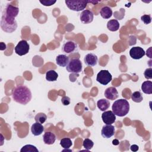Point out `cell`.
<instances>
[{
  "mask_svg": "<svg viewBox=\"0 0 152 152\" xmlns=\"http://www.w3.org/2000/svg\"><path fill=\"white\" fill-rule=\"evenodd\" d=\"M100 2V1H87V2H88V3H92V4H93L94 5H95V4H97V3Z\"/></svg>",
  "mask_w": 152,
  "mask_h": 152,
  "instance_id": "836d02e7",
  "label": "cell"
},
{
  "mask_svg": "<svg viewBox=\"0 0 152 152\" xmlns=\"http://www.w3.org/2000/svg\"><path fill=\"white\" fill-rule=\"evenodd\" d=\"M47 119V116L44 113H38L34 117V120L36 122L40 124H43Z\"/></svg>",
  "mask_w": 152,
  "mask_h": 152,
  "instance_id": "484cf974",
  "label": "cell"
},
{
  "mask_svg": "<svg viewBox=\"0 0 152 152\" xmlns=\"http://www.w3.org/2000/svg\"><path fill=\"white\" fill-rule=\"evenodd\" d=\"M40 3L42 4L43 5L46 7H49L52 5H53L55 3H56V1H52V0H43V1H39Z\"/></svg>",
  "mask_w": 152,
  "mask_h": 152,
  "instance_id": "f546056e",
  "label": "cell"
},
{
  "mask_svg": "<svg viewBox=\"0 0 152 152\" xmlns=\"http://www.w3.org/2000/svg\"><path fill=\"white\" fill-rule=\"evenodd\" d=\"M112 80V76L108 70H100L96 77V81L102 85H107Z\"/></svg>",
  "mask_w": 152,
  "mask_h": 152,
  "instance_id": "8992f818",
  "label": "cell"
},
{
  "mask_svg": "<svg viewBox=\"0 0 152 152\" xmlns=\"http://www.w3.org/2000/svg\"><path fill=\"white\" fill-rule=\"evenodd\" d=\"M104 94L107 99L110 100H116L119 96L118 91L114 87H110L107 88L104 91Z\"/></svg>",
  "mask_w": 152,
  "mask_h": 152,
  "instance_id": "4fadbf2b",
  "label": "cell"
},
{
  "mask_svg": "<svg viewBox=\"0 0 152 152\" xmlns=\"http://www.w3.org/2000/svg\"><path fill=\"white\" fill-rule=\"evenodd\" d=\"M65 2L69 10L77 12L84 10L88 4L87 1L85 0L65 1Z\"/></svg>",
  "mask_w": 152,
  "mask_h": 152,
  "instance_id": "277c9868",
  "label": "cell"
},
{
  "mask_svg": "<svg viewBox=\"0 0 152 152\" xmlns=\"http://www.w3.org/2000/svg\"><path fill=\"white\" fill-rule=\"evenodd\" d=\"M141 90L145 94H152V82L151 81H145L141 85Z\"/></svg>",
  "mask_w": 152,
  "mask_h": 152,
  "instance_id": "44dd1931",
  "label": "cell"
},
{
  "mask_svg": "<svg viewBox=\"0 0 152 152\" xmlns=\"http://www.w3.org/2000/svg\"><path fill=\"white\" fill-rule=\"evenodd\" d=\"M131 99L132 101L136 103H140L143 100V97L140 91H137L134 92L131 95Z\"/></svg>",
  "mask_w": 152,
  "mask_h": 152,
  "instance_id": "cb8c5ba5",
  "label": "cell"
},
{
  "mask_svg": "<svg viewBox=\"0 0 152 152\" xmlns=\"http://www.w3.org/2000/svg\"><path fill=\"white\" fill-rule=\"evenodd\" d=\"M84 62L87 66H94L97 65L98 62V58L97 55L94 53H88L84 58Z\"/></svg>",
  "mask_w": 152,
  "mask_h": 152,
  "instance_id": "5bb4252c",
  "label": "cell"
},
{
  "mask_svg": "<svg viewBox=\"0 0 152 152\" xmlns=\"http://www.w3.org/2000/svg\"><path fill=\"white\" fill-rule=\"evenodd\" d=\"M144 75L145 78L147 80L151 79L152 78V68H149L146 69L144 72Z\"/></svg>",
  "mask_w": 152,
  "mask_h": 152,
  "instance_id": "f1b7e54d",
  "label": "cell"
},
{
  "mask_svg": "<svg viewBox=\"0 0 152 152\" xmlns=\"http://www.w3.org/2000/svg\"><path fill=\"white\" fill-rule=\"evenodd\" d=\"M94 14L92 11L88 10H83L80 16V21L83 24H89L91 23L93 20Z\"/></svg>",
  "mask_w": 152,
  "mask_h": 152,
  "instance_id": "8fae6325",
  "label": "cell"
},
{
  "mask_svg": "<svg viewBox=\"0 0 152 152\" xmlns=\"http://www.w3.org/2000/svg\"><path fill=\"white\" fill-rule=\"evenodd\" d=\"M21 152H39L38 149L34 145L31 144H27L23 146L20 150Z\"/></svg>",
  "mask_w": 152,
  "mask_h": 152,
  "instance_id": "d4e9b609",
  "label": "cell"
},
{
  "mask_svg": "<svg viewBox=\"0 0 152 152\" xmlns=\"http://www.w3.org/2000/svg\"><path fill=\"white\" fill-rule=\"evenodd\" d=\"M97 106L101 111H105L109 108L110 102L107 99H101L97 101Z\"/></svg>",
  "mask_w": 152,
  "mask_h": 152,
  "instance_id": "ac0fdd59",
  "label": "cell"
},
{
  "mask_svg": "<svg viewBox=\"0 0 152 152\" xmlns=\"http://www.w3.org/2000/svg\"><path fill=\"white\" fill-rule=\"evenodd\" d=\"M44 131V127L42 124L35 122L31 126V131L33 135L34 136H38L41 135Z\"/></svg>",
  "mask_w": 152,
  "mask_h": 152,
  "instance_id": "2e32d148",
  "label": "cell"
},
{
  "mask_svg": "<svg viewBox=\"0 0 152 152\" xmlns=\"http://www.w3.org/2000/svg\"><path fill=\"white\" fill-rule=\"evenodd\" d=\"M112 112L116 116L122 117L129 111V104L126 99H121L114 102L112 106Z\"/></svg>",
  "mask_w": 152,
  "mask_h": 152,
  "instance_id": "3957f363",
  "label": "cell"
},
{
  "mask_svg": "<svg viewBox=\"0 0 152 152\" xmlns=\"http://www.w3.org/2000/svg\"><path fill=\"white\" fill-rule=\"evenodd\" d=\"M12 96L15 102L25 105L31 100V93L27 87L25 86H18L14 88Z\"/></svg>",
  "mask_w": 152,
  "mask_h": 152,
  "instance_id": "7a4b0ae2",
  "label": "cell"
},
{
  "mask_svg": "<svg viewBox=\"0 0 152 152\" xmlns=\"http://www.w3.org/2000/svg\"><path fill=\"white\" fill-rule=\"evenodd\" d=\"M66 69L68 72L73 74H79L82 71L83 64L79 59H72L66 66Z\"/></svg>",
  "mask_w": 152,
  "mask_h": 152,
  "instance_id": "5b68a950",
  "label": "cell"
},
{
  "mask_svg": "<svg viewBox=\"0 0 152 152\" xmlns=\"http://www.w3.org/2000/svg\"><path fill=\"white\" fill-rule=\"evenodd\" d=\"M145 55L144 50L139 46L133 47L129 50V55L134 59H140Z\"/></svg>",
  "mask_w": 152,
  "mask_h": 152,
  "instance_id": "9c48e42d",
  "label": "cell"
},
{
  "mask_svg": "<svg viewBox=\"0 0 152 152\" xmlns=\"http://www.w3.org/2000/svg\"><path fill=\"white\" fill-rule=\"evenodd\" d=\"M119 141H118V140H116V139H115V140H113V141H112V144H113V145H118V144H119Z\"/></svg>",
  "mask_w": 152,
  "mask_h": 152,
  "instance_id": "d6a6232c",
  "label": "cell"
},
{
  "mask_svg": "<svg viewBox=\"0 0 152 152\" xmlns=\"http://www.w3.org/2000/svg\"><path fill=\"white\" fill-rule=\"evenodd\" d=\"M78 50V45L77 43L69 40L64 43L62 47V51L66 54H71L75 52Z\"/></svg>",
  "mask_w": 152,
  "mask_h": 152,
  "instance_id": "ba28073f",
  "label": "cell"
},
{
  "mask_svg": "<svg viewBox=\"0 0 152 152\" xmlns=\"http://www.w3.org/2000/svg\"><path fill=\"white\" fill-rule=\"evenodd\" d=\"M43 140L45 144L48 145H51L55 142L56 140V136L54 133L50 131H47L43 134Z\"/></svg>",
  "mask_w": 152,
  "mask_h": 152,
  "instance_id": "9a60e30c",
  "label": "cell"
},
{
  "mask_svg": "<svg viewBox=\"0 0 152 152\" xmlns=\"http://www.w3.org/2000/svg\"><path fill=\"white\" fill-rule=\"evenodd\" d=\"M100 14L102 18L104 19H108L112 17L113 12L110 7L105 6L101 8L100 11Z\"/></svg>",
  "mask_w": 152,
  "mask_h": 152,
  "instance_id": "d6986e66",
  "label": "cell"
},
{
  "mask_svg": "<svg viewBox=\"0 0 152 152\" xmlns=\"http://www.w3.org/2000/svg\"><path fill=\"white\" fill-rule=\"evenodd\" d=\"M139 149V147L136 144H133L131 146V150L132 151H137Z\"/></svg>",
  "mask_w": 152,
  "mask_h": 152,
  "instance_id": "1f68e13d",
  "label": "cell"
},
{
  "mask_svg": "<svg viewBox=\"0 0 152 152\" xmlns=\"http://www.w3.org/2000/svg\"><path fill=\"white\" fill-rule=\"evenodd\" d=\"M115 132V128L113 125H104L102 127L101 131V134L104 138H109L114 135Z\"/></svg>",
  "mask_w": 152,
  "mask_h": 152,
  "instance_id": "7c38bea8",
  "label": "cell"
},
{
  "mask_svg": "<svg viewBox=\"0 0 152 152\" xmlns=\"http://www.w3.org/2000/svg\"><path fill=\"white\" fill-rule=\"evenodd\" d=\"M141 20L145 24H148L151 22V18L150 15L144 14L141 17Z\"/></svg>",
  "mask_w": 152,
  "mask_h": 152,
  "instance_id": "83f0119b",
  "label": "cell"
},
{
  "mask_svg": "<svg viewBox=\"0 0 152 152\" xmlns=\"http://www.w3.org/2000/svg\"><path fill=\"white\" fill-rule=\"evenodd\" d=\"M69 62V57L65 55H59L56 58V63L58 65L61 67L66 66Z\"/></svg>",
  "mask_w": 152,
  "mask_h": 152,
  "instance_id": "e0dca14e",
  "label": "cell"
},
{
  "mask_svg": "<svg viewBox=\"0 0 152 152\" xmlns=\"http://www.w3.org/2000/svg\"><path fill=\"white\" fill-rule=\"evenodd\" d=\"M58 77V73L53 69L49 70L46 73V80L48 81H55Z\"/></svg>",
  "mask_w": 152,
  "mask_h": 152,
  "instance_id": "7402d4cb",
  "label": "cell"
},
{
  "mask_svg": "<svg viewBox=\"0 0 152 152\" xmlns=\"http://www.w3.org/2000/svg\"><path fill=\"white\" fill-rule=\"evenodd\" d=\"M103 122L107 125H112L116 121V115L112 110L104 112L102 115Z\"/></svg>",
  "mask_w": 152,
  "mask_h": 152,
  "instance_id": "30bf717a",
  "label": "cell"
},
{
  "mask_svg": "<svg viewBox=\"0 0 152 152\" xmlns=\"http://www.w3.org/2000/svg\"><path fill=\"white\" fill-rule=\"evenodd\" d=\"M30 49V45L26 40H20L15 47V52L20 55H26Z\"/></svg>",
  "mask_w": 152,
  "mask_h": 152,
  "instance_id": "52a82bcc",
  "label": "cell"
},
{
  "mask_svg": "<svg viewBox=\"0 0 152 152\" xmlns=\"http://www.w3.org/2000/svg\"><path fill=\"white\" fill-rule=\"evenodd\" d=\"M83 145L86 150L88 151L93 148V147L94 145V142L90 139L86 138L83 142Z\"/></svg>",
  "mask_w": 152,
  "mask_h": 152,
  "instance_id": "4316f807",
  "label": "cell"
},
{
  "mask_svg": "<svg viewBox=\"0 0 152 152\" xmlns=\"http://www.w3.org/2000/svg\"><path fill=\"white\" fill-rule=\"evenodd\" d=\"M60 145L64 148H69L72 145V142L69 138H64L61 140Z\"/></svg>",
  "mask_w": 152,
  "mask_h": 152,
  "instance_id": "603a6c76",
  "label": "cell"
},
{
  "mask_svg": "<svg viewBox=\"0 0 152 152\" xmlns=\"http://www.w3.org/2000/svg\"><path fill=\"white\" fill-rule=\"evenodd\" d=\"M61 102L64 106H68L71 103V99L68 96H64L61 99Z\"/></svg>",
  "mask_w": 152,
  "mask_h": 152,
  "instance_id": "4dcf8cb0",
  "label": "cell"
},
{
  "mask_svg": "<svg viewBox=\"0 0 152 152\" xmlns=\"http://www.w3.org/2000/svg\"><path fill=\"white\" fill-rule=\"evenodd\" d=\"M19 8L11 4H7L5 7L1 20V27L7 33H12L17 29V23L15 18L17 16Z\"/></svg>",
  "mask_w": 152,
  "mask_h": 152,
  "instance_id": "6da1fadb",
  "label": "cell"
},
{
  "mask_svg": "<svg viewBox=\"0 0 152 152\" xmlns=\"http://www.w3.org/2000/svg\"><path fill=\"white\" fill-rule=\"evenodd\" d=\"M119 23L116 19L109 20L107 23V28L111 31H116L119 28Z\"/></svg>",
  "mask_w": 152,
  "mask_h": 152,
  "instance_id": "ffe728a7",
  "label": "cell"
}]
</instances>
